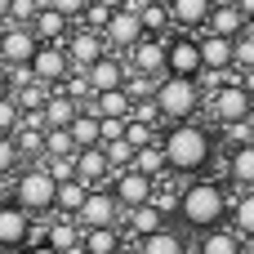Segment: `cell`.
<instances>
[{
    "label": "cell",
    "instance_id": "obj_39",
    "mask_svg": "<svg viewBox=\"0 0 254 254\" xmlns=\"http://www.w3.org/2000/svg\"><path fill=\"white\" fill-rule=\"evenodd\" d=\"M18 161H22V152H18V138H13V134H0V174H9Z\"/></svg>",
    "mask_w": 254,
    "mask_h": 254
},
{
    "label": "cell",
    "instance_id": "obj_12",
    "mask_svg": "<svg viewBox=\"0 0 254 254\" xmlns=\"http://www.w3.org/2000/svg\"><path fill=\"white\" fill-rule=\"evenodd\" d=\"M31 237V210H22L18 201L0 205V250H18Z\"/></svg>",
    "mask_w": 254,
    "mask_h": 254
},
{
    "label": "cell",
    "instance_id": "obj_21",
    "mask_svg": "<svg viewBox=\"0 0 254 254\" xmlns=\"http://www.w3.org/2000/svg\"><path fill=\"white\" fill-rule=\"evenodd\" d=\"M250 27V18L241 13V4H214V13H210V31H219V36H241Z\"/></svg>",
    "mask_w": 254,
    "mask_h": 254
},
{
    "label": "cell",
    "instance_id": "obj_49",
    "mask_svg": "<svg viewBox=\"0 0 254 254\" xmlns=\"http://www.w3.org/2000/svg\"><path fill=\"white\" fill-rule=\"evenodd\" d=\"M214 4H237V0H214Z\"/></svg>",
    "mask_w": 254,
    "mask_h": 254
},
{
    "label": "cell",
    "instance_id": "obj_46",
    "mask_svg": "<svg viewBox=\"0 0 254 254\" xmlns=\"http://www.w3.org/2000/svg\"><path fill=\"white\" fill-rule=\"evenodd\" d=\"M237 4H241V13H246V18L254 22V0H237Z\"/></svg>",
    "mask_w": 254,
    "mask_h": 254
},
{
    "label": "cell",
    "instance_id": "obj_11",
    "mask_svg": "<svg viewBox=\"0 0 254 254\" xmlns=\"http://www.w3.org/2000/svg\"><path fill=\"white\" fill-rule=\"evenodd\" d=\"M103 36H107L116 49H129V45H138V40L147 36V27H143V18H138L134 4H121V9H112V22H107Z\"/></svg>",
    "mask_w": 254,
    "mask_h": 254
},
{
    "label": "cell",
    "instance_id": "obj_31",
    "mask_svg": "<svg viewBox=\"0 0 254 254\" xmlns=\"http://www.w3.org/2000/svg\"><path fill=\"white\" fill-rule=\"evenodd\" d=\"M138 18H143V27H147L152 36H161L165 27H174V18H170V4H152V0H143V4H138Z\"/></svg>",
    "mask_w": 254,
    "mask_h": 254
},
{
    "label": "cell",
    "instance_id": "obj_47",
    "mask_svg": "<svg viewBox=\"0 0 254 254\" xmlns=\"http://www.w3.org/2000/svg\"><path fill=\"white\" fill-rule=\"evenodd\" d=\"M98 4H107V9H121V4H129V0H98Z\"/></svg>",
    "mask_w": 254,
    "mask_h": 254
},
{
    "label": "cell",
    "instance_id": "obj_6",
    "mask_svg": "<svg viewBox=\"0 0 254 254\" xmlns=\"http://www.w3.org/2000/svg\"><path fill=\"white\" fill-rule=\"evenodd\" d=\"M36 49H40V36L27 22H4V31H0V63L4 67H31Z\"/></svg>",
    "mask_w": 254,
    "mask_h": 254
},
{
    "label": "cell",
    "instance_id": "obj_4",
    "mask_svg": "<svg viewBox=\"0 0 254 254\" xmlns=\"http://www.w3.org/2000/svg\"><path fill=\"white\" fill-rule=\"evenodd\" d=\"M13 201H18L22 210H31V214H49V210H58V179L45 170V161H40V165H27V170L18 174V183H13Z\"/></svg>",
    "mask_w": 254,
    "mask_h": 254
},
{
    "label": "cell",
    "instance_id": "obj_22",
    "mask_svg": "<svg viewBox=\"0 0 254 254\" xmlns=\"http://www.w3.org/2000/svg\"><path fill=\"white\" fill-rule=\"evenodd\" d=\"M228 179H232L237 188H254V138L241 143V147H232V156H228Z\"/></svg>",
    "mask_w": 254,
    "mask_h": 254
},
{
    "label": "cell",
    "instance_id": "obj_24",
    "mask_svg": "<svg viewBox=\"0 0 254 254\" xmlns=\"http://www.w3.org/2000/svg\"><path fill=\"white\" fill-rule=\"evenodd\" d=\"M67 129H71L76 147H98V143H103V121H98L94 107H89V112H76V121H71Z\"/></svg>",
    "mask_w": 254,
    "mask_h": 254
},
{
    "label": "cell",
    "instance_id": "obj_20",
    "mask_svg": "<svg viewBox=\"0 0 254 254\" xmlns=\"http://www.w3.org/2000/svg\"><path fill=\"white\" fill-rule=\"evenodd\" d=\"M201 254H246V237L237 228H210L201 237Z\"/></svg>",
    "mask_w": 254,
    "mask_h": 254
},
{
    "label": "cell",
    "instance_id": "obj_17",
    "mask_svg": "<svg viewBox=\"0 0 254 254\" xmlns=\"http://www.w3.org/2000/svg\"><path fill=\"white\" fill-rule=\"evenodd\" d=\"M210 13H214V0H170V18L179 31L210 27Z\"/></svg>",
    "mask_w": 254,
    "mask_h": 254
},
{
    "label": "cell",
    "instance_id": "obj_30",
    "mask_svg": "<svg viewBox=\"0 0 254 254\" xmlns=\"http://www.w3.org/2000/svg\"><path fill=\"white\" fill-rule=\"evenodd\" d=\"M116 246H121L116 223H112V228H85V250L89 254H112Z\"/></svg>",
    "mask_w": 254,
    "mask_h": 254
},
{
    "label": "cell",
    "instance_id": "obj_36",
    "mask_svg": "<svg viewBox=\"0 0 254 254\" xmlns=\"http://www.w3.org/2000/svg\"><path fill=\"white\" fill-rule=\"evenodd\" d=\"M125 138H129L134 147H147V143H156V129H152V121L129 116V121H125Z\"/></svg>",
    "mask_w": 254,
    "mask_h": 254
},
{
    "label": "cell",
    "instance_id": "obj_5",
    "mask_svg": "<svg viewBox=\"0 0 254 254\" xmlns=\"http://www.w3.org/2000/svg\"><path fill=\"white\" fill-rule=\"evenodd\" d=\"M210 94H214V98H210V116H214V125H237V121L250 116V107H254V94L241 85V80H219Z\"/></svg>",
    "mask_w": 254,
    "mask_h": 254
},
{
    "label": "cell",
    "instance_id": "obj_44",
    "mask_svg": "<svg viewBox=\"0 0 254 254\" xmlns=\"http://www.w3.org/2000/svg\"><path fill=\"white\" fill-rule=\"evenodd\" d=\"M9 89H13V85H9V67L0 63V94H9Z\"/></svg>",
    "mask_w": 254,
    "mask_h": 254
},
{
    "label": "cell",
    "instance_id": "obj_10",
    "mask_svg": "<svg viewBox=\"0 0 254 254\" xmlns=\"http://www.w3.org/2000/svg\"><path fill=\"white\" fill-rule=\"evenodd\" d=\"M80 228H112L116 219H121V201H116V192L107 188H89V196H85V205H80Z\"/></svg>",
    "mask_w": 254,
    "mask_h": 254
},
{
    "label": "cell",
    "instance_id": "obj_2",
    "mask_svg": "<svg viewBox=\"0 0 254 254\" xmlns=\"http://www.w3.org/2000/svg\"><path fill=\"white\" fill-rule=\"evenodd\" d=\"M232 214V196L223 192V183H210V179H196L179 192V219L196 232H210V228H223V219Z\"/></svg>",
    "mask_w": 254,
    "mask_h": 254
},
{
    "label": "cell",
    "instance_id": "obj_26",
    "mask_svg": "<svg viewBox=\"0 0 254 254\" xmlns=\"http://www.w3.org/2000/svg\"><path fill=\"white\" fill-rule=\"evenodd\" d=\"M89 107H94L98 116H129V112H134V98H129L125 85H121V89H103V94H94Z\"/></svg>",
    "mask_w": 254,
    "mask_h": 254
},
{
    "label": "cell",
    "instance_id": "obj_15",
    "mask_svg": "<svg viewBox=\"0 0 254 254\" xmlns=\"http://www.w3.org/2000/svg\"><path fill=\"white\" fill-rule=\"evenodd\" d=\"M85 76H89V89L103 94V89H121L129 71H125V63H121L116 54H103V58H94V63L85 67Z\"/></svg>",
    "mask_w": 254,
    "mask_h": 254
},
{
    "label": "cell",
    "instance_id": "obj_51",
    "mask_svg": "<svg viewBox=\"0 0 254 254\" xmlns=\"http://www.w3.org/2000/svg\"><path fill=\"white\" fill-rule=\"evenodd\" d=\"M85 254H89V250H85Z\"/></svg>",
    "mask_w": 254,
    "mask_h": 254
},
{
    "label": "cell",
    "instance_id": "obj_42",
    "mask_svg": "<svg viewBox=\"0 0 254 254\" xmlns=\"http://www.w3.org/2000/svg\"><path fill=\"white\" fill-rule=\"evenodd\" d=\"M22 254H63V250H54L49 241H40V246H27V250H22Z\"/></svg>",
    "mask_w": 254,
    "mask_h": 254
},
{
    "label": "cell",
    "instance_id": "obj_45",
    "mask_svg": "<svg viewBox=\"0 0 254 254\" xmlns=\"http://www.w3.org/2000/svg\"><path fill=\"white\" fill-rule=\"evenodd\" d=\"M241 85H246V89L254 94V67H246V71H241Z\"/></svg>",
    "mask_w": 254,
    "mask_h": 254
},
{
    "label": "cell",
    "instance_id": "obj_7",
    "mask_svg": "<svg viewBox=\"0 0 254 254\" xmlns=\"http://www.w3.org/2000/svg\"><path fill=\"white\" fill-rule=\"evenodd\" d=\"M165 71L170 76H205V58H201V40H192L188 31L165 40Z\"/></svg>",
    "mask_w": 254,
    "mask_h": 254
},
{
    "label": "cell",
    "instance_id": "obj_3",
    "mask_svg": "<svg viewBox=\"0 0 254 254\" xmlns=\"http://www.w3.org/2000/svg\"><path fill=\"white\" fill-rule=\"evenodd\" d=\"M201 76H161L156 80V107L165 121H192L201 112Z\"/></svg>",
    "mask_w": 254,
    "mask_h": 254
},
{
    "label": "cell",
    "instance_id": "obj_43",
    "mask_svg": "<svg viewBox=\"0 0 254 254\" xmlns=\"http://www.w3.org/2000/svg\"><path fill=\"white\" fill-rule=\"evenodd\" d=\"M9 13H13V0H0V27L9 22Z\"/></svg>",
    "mask_w": 254,
    "mask_h": 254
},
{
    "label": "cell",
    "instance_id": "obj_13",
    "mask_svg": "<svg viewBox=\"0 0 254 254\" xmlns=\"http://www.w3.org/2000/svg\"><path fill=\"white\" fill-rule=\"evenodd\" d=\"M103 40H107L103 31H94V27H80V31L67 40V58H71V67H76V71H85L94 58H103V54H107V45H103Z\"/></svg>",
    "mask_w": 254,
    "mask_h": 254
},
{
    "label": "cell",
    "instance_id": "obj_28",
    "mask_svg": "<svg viewBox=\"0 0 254 254\" xmlns=\"http://www.w3.org/2000/svg\"><path fill=\"white\" fill-rule=\"evenodd\" d=\"M134 165H138L143 174H152V179H161V174L170 170V161H165V147H161V143L138 147V152H134Z\"/></svg>",
    "mask_w": 254,
    "mask_h": 254
},
{
    "label": "cell",
    "instance_id": "obj_41",
    "mask_svg": "<svg viewBox=\"0 0 254 254\" xmlns=\"http://www.w3.org/2000/svg\"><path fill=\"white\" fill-rule=\"evenodd\" d=\"M49 4H54V9H63V13H67V18L76 22V18L85 13V4H89V0H49Z\"/></svg>",
    "mask_w": 254,
    "mask_h": 254
},
{
    "label": "cell",
    "instance_id": "obj_50",
    "mask_svg": "<svg viewBox=\"0 0 254 254\" xmlns=\"http://www.w3.org/2000/svg\"><path fill=\"white\" fill-rule=\"evenodd\" d=\"M152 4H170V0H152Z\"/></svg>",
    "mask_w": 254,
    "mask_h": 254
},
{
    "label": "cell",
    "instance_id": "obj_48",
    "mask_svg": "<svg viewBox=\"0 0 254 254\" xmlns=\"http://www.w3.org/2000/svg\"><path fill=\"white\" fill-rule=\"evenodd\" d=\"M112 254H134V250H129V246H125V241H121V246H116V250H112Z\"/></svg>",
    "mask_w": 254,
    "mask_h": 254
},
{
    "label": "cell",
    "instance_id": "obj_14",
    "mask_svg": "<svg viewBox=\"0 0 254 254\" xmlns=\"http://www.w3.org/2000/svg\"><path fill=\"white\" fill-rule=\"evenodd\" d=\"M129 63H134V71H147V76H165V40L161 36H143L138 45H129Z\"/></svg>",
    "mask_w": 254,
    "mask_h": 254
},
{
    "label": "cell",
    "instance_id": "obj_8",
    "mask_svg": "<svg viewBox=\"0 0 254 254\" xmlns=\"http://www.w3.org/2000/svg\"><path fill=\"white\" fill-rule=\"evenodd\" d=\"M71 71H76V67H71V58H67V45L40 40V49H36V58H31V76L45 80V85H63Z\"/></svg>",
    "mask_w": 254,
    "mask_h": 254
},
{
    "label": "cell",
    "instance_id": "obj_35",
    "mask_svg": "<svg viewBox=\"0 0 254 254\" xmlns=\"http://www.w3.org/2000/svg\"><path fill=\"white\" fill-rule=\"evenodd\" d=\"M125 94H129L134 103L156 98V76H147V71H129V76H125Z\"/></svg>",
    "mask_w": 254,
    "mask_h": 254
},
{
    "label": "cell",
    "instance_id": "obj_1",
    "mask_svg": "<svg viewBox=\"0 0 254 254\" xmlns=\"http://www.w3.org/2000/svg\"><path fill=\"white\" fill-rule=\"evenodd\" d=\"M161 147H165V161L174 174H205L214 165V134L196 121H174V129H165Z\"/></svg>",
    "mask_w": 254,
    "mask_h": 254
},
{
    "label": "cell",
    "instance_id": "obj_38",
    "mask_svg": "<svg viewBox=\"0 0 254 254\" xmlns=\"http://www.w3.org/2000/svg\"><path fill=\"white\" fill-rule=\"evenodd\" d=\"M76 22H80V27H94V31H107L112 9H107V4H98V0H89V4H85V13H80Z\"/></svg>",
    "mask_w": 254,
    "mask_h": 254
},
{
    "label": "cell",
    "instance_id": "obj_9",
    "mask_svg": "<svg viewBox=\"0 0 254 254\" xmlns=\"http://www.w3.org/2000/svg\"><path fill=\"white\" fill-rule=\"evenodd\" d=\"M112 192H116L121 210H134V205H143V201L156 196V179L143 174L138 165H129V170H116V174H112Z\"/></svg>",
    "mask_w": 254,
    "mask_h": 254
},
{
    "label": "cell",
    "instance_id": "obj_32",
    "mask_svg": "<svg viewBox=\"0 0 254 254\" xmlns=\"http://www.w3.org/2000/svg\"><path fill=\"white\" fill-rule=\"evenodd\" d=\"M13 138H18V152H22V156H40V161H45V129L18 125V129H13Z\"/></svg>",
    "mask_w": 254,
    "mask_h": 254
},
{
    "label": "cell",
    "instance_id": "obj_37",
    "mask_svg": "<svg viewBox=\"0 0 254 254\" xmlns=\"http://www.w3.org/2000/svg\"><path fill=\"white\" fill-rule=\"evenodd\" d=\"M18 121H22V107H18L13 89H9V94H0V134H13Z\"/></svg>",
    "mask_w": 254,
    "mask_h": 254
},
{
    "label": "cell",
    "instance_id": "obj_40",
    "mask_svg": "<svg viewBox=\"0 0 254 254\" xmlns=\"http://www.w3.org/2000/svg\"><path fill=\"white\" fill-rule=\"evenodd\" d=\"M98 121H103V143L125 138V121H129V116H98Z\"/></svg>",
    "mask_w": 254,
    "mask_h": 254
},
{
    "label": "cell",
    "instance_id": "obj_18",
    "mask_svg": "<svg viewBox=\"0 0 254 254\" xmlns=\"http://www.w3.org/2000/svg\"><path fill=\"white\" fill-rule=\"evenodd\" d=\"M201 58H205V71L223 76V71L232 67V36H219V31H210V36L201 40Z\"/></svg>",
    "mask_w": 254,
    "mask_h": 254
},
{
    "label": "cell",
    "instance_id": "obj_23",
    "mask_svg": "<svg viewBox=\"0 0 254 254\" xmlns=\"http://www.w3.org/2000/svg\"><path fill=\"white\" fill-rule=\"evenodd\" d=\"M138 254H188V241L174 232V228H156V232H147L143 237V246H138Z\"/></svg>",
    "mask_w": 254,
    "mask_h": 254
},
{
    "label": "cell",
    "instance_id": "obj_34",
    "mask_svg": "<svg viewBox=\"0 0 254 254\" xmlns=\"http://www.w3.org/2000/svg\"><path fill=\"white\" fill-rule=\"evenodd\" d=\"M232 67L237 71H246V67H254V22L232 40Z\"/></svg>",
    "mask_w": 254,
    "mask_h": 254
},
{
    "label": "cell",
    "instance_id": "obj_25",
    "mask_svg": "<svg viewBox=\"0 0 254 254\" xmlns=\"http://www.w3.org/2000/svg\"><path fill=\"white\" fill-rule=\"evenodd\" d=\"M125 214H129V232H134L138 241H143L147 232H156V228L165 223V210H161L156 201H143V205H134V210H125Z\"/></svg>",
    "mask_w": 254,
    "mask_h": 254
},
{
    "label": "cell",
    "instance_id": "obj_33",
    "mask_svg": "<svg viewBox=\"0 0 254 254\" xmlns=\"http://www.w3.org/2000/svg\"><path fill=\"white\" fill-rule=\"evenodd\" d=\"M103 152H107L112 174H116V170H129V165H134V152H138V147H134L129 138H112V143H103Z\"/></svg>",
    "mask_w": 254,
    "mask_h": 254
},
{
    "label": "cell",
    "instance_id": "obj_27",
    "mask_svg": "<svg viewBox=\"0 0 254 254\" xmlns=\"http://www.w3.org/2000/svg\"><path fill=\"white\" fill-rule=\"evenodd\" d=\"M85 196H89V183H85V179H67V183H58V210H63V214H80Z\"/></svg>",
    "mask_w": 254,
    "mask_h": 254
},
{
    "label": "cell",
    "instance_id": "obj_16",
    "mask_svg": "<svg viewBox=\"0 0 254 254\" xmlns=\"http://www.w3.org/2000/svg\"><path fill=\"white\" fill-rule=\"evenodd\" d=\"M76 179H85L89 188H98L103 179H112V161H107L103 143L98 147H76Z\"/></svg>",
    "mask_w": 254,
    "mask_h": 254
},
{
    "label": "cell",
    "instance_id": "obj_19",
    "mask_svg": "<svg viewBox=\"0 0 254 254\" xmlns=\"http://www.w3.org/2000/svg\"><path fill=\"white\" fill-rule=\"evenodd\" d=\"M67 22H71V18L45 0V4L36 9V18H31V31H36L40 40H63V36H67Z\"/></svg>",
    "mask_w": 254,
    "mask_h": 254
},
{
    "label": "cell",
    "instance_id": "obj_29",
    "mask_svg": "<svg viewBox=\"0 0 254 254\" xmlns=\"http://www.w3.org/2000/svg\"><path fill=\"white\" fill-rule=\"evenodd\" d=\"M232 228L241 237H254V188H246V196L232 201Z\"/></svg>",
    "mask_w": 254,
    "mask_h": 254
}]
</instances>
